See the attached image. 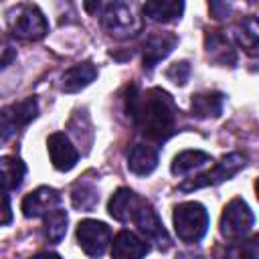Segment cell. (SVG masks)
<instances>
[{"label":"cell","instance_id":"13","mask_svg":"<svg viewBox=\"0 0 259 259\" xmlns=\"http://www.w3.org/2000/svg\"><path fill=\"white\" fill-rule=\"evenodd\" d=\"M150 251V245L132 231H119L111 243V259H142Z\"/></svg>","mask_w":259,"mask_h":259},{"label":"cell","instance_id":"1","mask_svg":"<svg viewBox=\"0 0 259 259\" xmlns=\"http://www.w3.org/2000/svg\"><path fill=\"white\" fill-rule=\"evenodd\" d=\"M127 111L140 134L156 144L166 142L176 132V105L170 93L160 87H152L140 93L132 87L127 95Z\"/></svg>","mask_w":259,"mask_h":259},{"label":"cell","instance_id":"27","mask_svg":"<svg viewBox=\"0 0 259 259\" xmlns=\"http://www.w3.org/2000/svg\"><path fill=\"white\" fill-rule=\"evenodd\" d=\"M14 59H16V49L8 42H0V71L8 67Z\"/></svg>","mask_w":259,"mask_h":259},{"label":"cell","instance_id":"22","mask_svg":"<svg viewBox=\"0 0 259 259\" xmlns=\"http://www.w3.org/2000/svg\"><path fill=\"white\" fill-rule=\"evenodd\" d=\"M233 38L237 45H241L249 55L257 53V40H259V28L253 16L241 20L235 28H233Z\"/></svg>","mask_w":259,"mask_h":259},{"label":"cell","instance_id":"5","mask_svg":"<svg viewBox=\"0 0 259 259\" xmlns=\"http://www.w3.org/2000/svg\"><path fill=\"white\" fill-rule=\"evenodd\" d=\"M247 166V156L241 154V152H233L229 156H225L212 170L192 178L190 182H184L180 184V192H190V190H196V188H204V186H214V184H221L225 180H231L239 170H243Z\"/></svg>","mask_w":259,"mask_h":259},{"label":"cell","instance_id":"14","mask_svg":"<svg viewBox=\"0 0 259 259\" xmlns=\"http://www.w3.org/2000/svg\"><path fill=\"white\" fill-rule=\"evenodd\" d=\"M158 166V150L152 144H134L127 152V170L138 176H148Z\"/></svg>","mask_w":259,"mask_h":259},{"label":"cell","instance_id":"10","mask_svg":"<svg viewBox=\"0 0 259 259\" xmlns=\"http://www.w3.org/2000/svg\"><path fill=\"white\" fill-rule=\"evenodd\" d=\"M59 204H61L59 190H55L51 186H38L36 190L28 192L22 198L20 208L26 219H38V217H47L49 212L59 208Z\"/></svg>","mask_w":259,"mask_h":259},{"label":"cell","instance_id":"17","mask_svg":"<svg viewBox=\"0 0 259 259\" xmlns=\"http://www.w3.org/2000/svg\"><path fill=\"white\" fill-rule=\"evenodd\" d=\"M223 103H225V95L219 91H202L192 95L190 101V111L196 117H217L223 111Z\"/></svg>","mask_w":259,"mask_h":259},{"label":"cell","instance_id":"19","mask_svg":"<svg viewBox=\"0 0 259 259\" xmlns=\"http://www.w3.org/2000/svg\"><path fill=\"white\" fill-rule=\"evenodd\" d=\"M26 174V166L20 158L4 156L0 158V188L10 192L16 190L22 184V178Z\"/></svg>","mask_w":259,"mask_h":259},{"label":"cell","instance_id":"9","mask_svg":"<svg viewBox=\"0 0 259 259\" xmlns=\"http://www.w3.org/2000/svg\"><path fill=\"white\" fill-rule=\"evenodd\" d=\"M130 221L138 227V231L148 241L156 243L160 249H166L170 245V237H168V233H166V229L162 225V219L158 217L156 208L146 198H140V202H138V206H136V210H134Z\"/></svg>","mask_w":259,"mask_h":259},{"label":"cell","instance_id":"4","mask_svg":"<svg viewBox=\"0 0 259 259\" xmlns=\"http://www.w3.org/2000/svg\"><path fill=\"white\" fill-rule=\"evenodd\" d=\"M101 26L111 34V36H132L140 30V20L134 14L132 6L125 2H109L101 6V14H99Z\"/></svg>","mask_w":259,"mask_h":259},{"label":"cell","instance_id":"20","mask_svg":"<svg viewBox=\"0 0 259 259\" xmlns=\"http://www.w3.org/2000/svg\"><path fill=\"white\" fill-rule=\"evenodd\" d=\"M206 53L212 61H217L221 65H235V61H237L229 38L219 30L206 32Z\"/></svg>","mask_w":259,"mask_h":259},{"label":"cell","instance_id":"26","mask_svg":"<svg viewBox=\"0 0 259 259\" xmlns=\"http://www.w3.org/2000/svg\"><path fill=\"white\" fill-rule=\"evenodd\" d=\"M166 77L172 83H176V85H186V81L190 77V65H188V61H178V63L170 65L166 69Z\"/></svg>","mask_w":259,"mask_h":259},{"label":"cell","instance_id":"29","mask_svg":"<svg viewBox=\"0 0 259 259\" xmlns=\"http://www.w3.org/2000/svg\"><path fill=\"white\" fill-rule=\"evenodd\" d=\"M30 259H61V255H57V253H51V251H45V253H38V255L30 257Z\"/></svg>","mask_w":259,"mask_h":259},{"label":"cell","instance_id":"6","mask_svg":"<svg viewBox=\"0 0 259 259\" xmlns=\"http://www.w3.org/2000/svg\"><path fill=\"white\" fill-rule=\"evenodd\" d=\"M255 223V214L243 198H233L221 217V235L229 241L243 239Z\"/></svg>","mask_w":259,"mask_h":259},{"label":"cell","instance_id":"11","mask_svg":"<svg viewBox=\"0 0 259 259\" xmlns=\"http://www.w3.org/2000/svg\"><path fill=\"white\" fill-rule=\"evenodd\" d=\"M47 150H49V158L51 164L61 170V172H69L71 168H75V164L79 162V152L77 148L71 144V140L63 134V132H55L49 136L47 140Z\"/></svg>","mask_w":259,"mask_h":259},{"label":"cell","instance_id":"21","mask_svg":"<svg viewBox=\"0 0 259 259\" xmlns=\"http://www.w3.org/2000/svg\"><path fill=\"white\" fill-rule=\"evenodd\" d=\"M208 162H212L210 154H206L202 150H184V152L174 156L170 170L174 176H184V174H188V172H192V170H196Z\"/></svg>","mask_w":259,"mask_h":259},{"label":"cell","instance_id":"12","mask_svg":"<svg viewBox=\"0 0 259 259\" xmlns=\"http://www.w3.org/2000/svg\"><path fill=\"white\" fill-rule=\"evenodd\" d=\"M178 38L176 34H170V32H152L144 47H142V61H144V69L146 71H152L162 59H166L172 49L176 47Z\"/></svg>","mask_w":259,"mask_h":259},{"label":"cell","instance_id":"8","mask_svg":"<svg viewBox=\"0 0 259 259\" xmlns=\"http://www.w3.org/2000/svg\"><path fill=\"white\" fill-rule=\"evenodd\" d=\"M77 243L85 255L99 259L111 243V229L101 221L85 219L77 225Z\"/></svg>","mask_w":259,"mask_h":259},{"label":"cell","instance_id":"28","mask_svg":"<svg viewBox=\"0 0 259 259\" xmlns=\"http://www.w3.org/2000/svg\"><path fill=\"white\" fill-rule=\"evenodd\" d=\"M12 219V212H10V198L6 194V190L0 188V227L10 223Z\"/></svg>","mask_w":259,"mask_h":259},{"label":"cell","instance_id":"2","mask_svg":"<svg viewBox=\"0 0 259 259\" xmlns=\"http://www.w3.org/2000/svg\"><path fill=\"white\" fill-rule=\"evenodd\" d=\"M174 231L184 243H198L208 229V212L200 202H180L174 208Z\"/></svg>","mask_w":259,"mask_h":259},{"label":"cell","instance_id":"16","mask_svg":"<svg viewBox=\"0 0 259 259\" xmlns=\"http://www.w3.org/2000/svg\"><path fill=\"white\" fill-rule=\"evenodd\" d=\"M140 198H142V196H138V194H136L134 190H130V188H117V190L111 194L109 202H107V210H109V214H111L115 221H119V223H130V219H132V214H134V210H136Z\"/></svg>","mask_w":259,"mask_h":259},{"label":"cell","instance_id":"24","mask_svg":"<svg viewBox=\"0 0 259 259\" xmlns=\"http://www.w3.org/2000/svg\"><path fill=\"white\" fill-rule=\"evenodd\" d=\"M67 221L69 219L63 208H55L53 212H49L45 217V227H42L45 239L49 243H59L67 233Z\"/></svg>","mask_w":259,"mask_h":259},{"label":"cell","instance_id":"25","mask_svg":"<svg viewBox=\"0 0 259 259\" xmlns=\"http://www.w3.org/2000/svg\"><path fill=\"white\" fill-rule=\"evenodd\" d=\"M257 239H237L229 243L221 255V259H257Z\"/></svg>","mask_w":259,"mask_h":259},{"label":"cell","instance_id":"3","mask_svg":"<svg viewBox=\"0 0 259 259\" xmlns=\"http://www.w3.org/2000/svg\"><path fill=\"white\" fill-rule=\"evenodd\" d=\"M10 28L18 38L38 40L49 32V22L36 4H18L10 12Z\"/></svg>","mask_w":259,"mask_h":259},{"label":"cell","instance_id":"18","mask_svg":"<svg viewBox=\"0 0 259 259\" xmlns=\"http://www.w3.org/2000/svg\"><path fill=\"white\" fill-rule=\"evenodd\" d=\"M144 14L154 22H172L182 16L184 2L176 0H152L144 4Z\"/></svg>","mask_w":259,"mask_h":259},{"label":"cell","instance_id":"15","mask_svg":"<svg viewBox=\"0 0 259 259\" xmlns=\"http://www.w3.org/2000/svg\"><path fill=\"white\" fill-rule=\"evenodd\" d=\"M97 77V67L89 61L85 63H79V65H73L69 67L63 77H61V89L65 93H77L81 89H85L87 85H91Z\"/></svg>","mask_w":259,"mask_h":259},{"label":"cell","instance_id":"23","mask_svg":"<svg viewBox=\"0 0 259 259\" xmlns=\"http://www.w3.org/2000/svg\"><path fill=\"white\" fill-rule=\"evenodd\" d=\"M71 202L79 210H93L97 206V202H99L97 188L87 180L75 182L73 188H71Z\"/></svg>","mask_w":259,"mask_h":259},{"label":"cell","instance_id":"7","mask_svg":"<svg viewBox=\"0 0 259 259\" xmlns=\"http://www.w3.org/2000/svg\"><path fill=\"white\" fill-rule=\"evenodd\" d=\"M38 113V103L34 97L20 99L0 109V140H10L20 127L28 125Z\"/></svg>","mask_w":259,"mask_h":259}]
</instances>
